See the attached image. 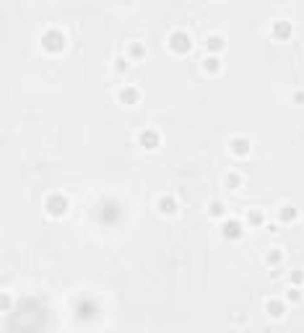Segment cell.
Listing matches in <instances>:
<instances>
[{"label": "cell", "mask_w": 304, "mask_h": 333, "mask_svg": "<svg viewBox=\"0 0 304 333\" xmlns=\"http://www.w3.org/2000/svg\"><path fill=\"white\" fill-rule=\"evenodd\" d=\"M226 185H229L232 190H234V187L239 185V177H237V175H229V180H226Z\"/></svg>", "instance_id": "ffe728a7"}, {"label": "cell", "mask_w": 304, "mask_h": 333, "mask_svg": "<svg viewBox=\"0 0 304 333\" xmlns=\"http://www.w3.org/2000/svg\"><path fill=\"white\" fill-rule=\"evenodd\" d=\"M232 154L234 156H247L250 154V141L247 138H232Z\"/></svg>", "instance_id": "7c38bea8"}, {"label": "cell", "mask_w": 304, "mask_h": 333, "mask_svg": "<svg viewBox=\"0 0 304 333\" xmlns=\"http://www.w3.org/2000/svg\"><path fill=\"white\" fill-rule=\"evenodd\" d=\"M268 260H270V263H276V260H281V253H270V255H268Z\"/></svg>", "instance_id": "603a6c76"}, {"label": "cell", "mask_w": 304, "mask_h": 333, "mask_svg": "<svg viewBox=\"0 0 304 333\" xmlns=\"http://www.w3.org/2000/svg\"><path fill=\"white\" fill-rule=\"evenodd\" d=\"M146 57V44L143 42H130L127 44V60H143Z\"/></svg>", "instance_id": "30bf717a"}, {"label": "cell", "mask_w": 304, "mask_h": 333, "mask_svg": "<svg viewBox=\"0 0 304 333\" xmlns=\"http://www.w3.org/2000/svg\"><path fill=\"white\" fill-rule=\"evenodd\" d=\"M75 317L83 323H91V320H96V315H99V305L94 299H89V297H81L78 302H75Z\"/></svg>", "instance_id": "7a4b0ae2"}, {"label": "cell", "mask_w": 304, "mask_h": 333, "mask_svg": "<svg viewBox=\"0 0 304 333\" xmlns=\"http://www.w3.org/2000/svg\"><path fill=\"white\" fill-rule=\"evenodd\" d=\"M44 208H47V214H52V216H63L65 211H68L65 195H63V193H52V195H47V203H44Z\"/></svg>", "instance_id": "5b68a950"}, {"label": "cell", "mask_w": 304, "mask_h": 333, "mask_svg": "<svg viewBox=\"0 0 304 333\" xmlns=\"http://www.w3.org/2000/svg\"><path fill=\"white\" fill-rule=\"evenodd\" d=\"M242 232H245V226H242L239 219H229V222H224V226H221V234L226 240H239Z\"/></svg>", "instance_id": "8992f818"}, {"label": "cell", "mask_w": 304, "mask_h": 333, "mask_svg": "<svg viewBox=\"0 0 304 333\" xmlns=\"http://www.w3.org/2000/svg\"><path fill=\"white\" fill-rule=\"evenodd\" d=\"M159 141H161V138H159V133H154V130H146V133H143L141 135V143H143V148H156L159 146Z\"/></svg>", "instance_id": "4fadbf2b"}, {"label": "cell", "mask_w": 304, "mask_h": 333, "mask_svg": "<svg viewBox=\"0 0 304 333\" xmlns=\"http://www.w3.org/2000/svg\"><path fill=\"white\" fill-rule=\"evenodd\" d=\"M291 281H294V284H299V281H304V276L299 274V271H296V274H291Z\"/></svg>", "instance_id": "7402d4cb"}, {"label": "cell", "mask_w": 304, "mask_h": 333, "mask_svg": "<svg viewBox=\"0 0 304 333\" xmlns=\"http://www.w3.org/2000/svg\"><path fill=\"white\" fill-rule=\"evenodd\" d=\"M250 219H252V222H255V224H260V222H263V216H260V214H257V211H252V214H250Z\"/></svg>", "instance_id": "44dd1931"}, {"label": "cell", "mask_w": 304, "mask_h": 333, "mask_svg": "<svg viewBox=\"0 0 304 333\" xmlns=\"http://www.w3.org/2000/svg\"><path fill=\"white\" fill-rule=\"evenodd\" d=\"M299 297H302V289H296V286H294V289H288V299H291V302H296Z\"/></svg>", "instance_id": "d6986e66"}, {"label": "cell", "mask_w": 304, "mask_h": 333, "mask_svg": "<svg viewBox=\"0 0 304 333\" xmlns=\"http://www.w3.org/2000/svg\"><path fill=\"white\" fill-rule=\"evenodd\" d=\"M127 63H130L127 57H117L115 60V68H117V71H127Z\"/></svg>", "instance_id": "ac0fdd59"}, {"label": "cell", "mask_w": 304, "mask_h": 333, "mask_svg": "<svg viewBox=\"0 0 304 333\" xmlns=\"http://www.w3.org/2000/svg\"><path fill=\"white\" fill-rule=\"evenodd\" d=\"M120 99L125 104H133V102L141 99V94H138V89H123V92H120Z\"/></svg>", "instance_id": "9a60e30c"}, {"label": "cell", "mask_w": 304, "mask_h": 333, "mask_svg": "<svg viewBox=\"0 0 304 333\" xmlns=\"http://www.w3.org/2000/svg\"><path fill=\"white\" fill-rule=\"evenodd\" d=\"M208 214L214 216V219H216V216H224V203H221V201H211Z\"/></svg>", "instance_id": "2e32d148"}, {"label": "cell", "mask_w": 304, "mask_h": 333, "mask_svg": "<svg viewBox=\"0 0 304 333\" xmlns=\"http://www.w3.org/2000/svg\"><path fill=\"white\" fill-rule=\"evenodd\" d=\"M278 216H281V222H291V219L296 216V211H294V206H284Z\"/></svg>", "instance_id": "e0dca14e"}, {"label": "cell", "mask_w": 304, "mask_h": 333, "mask_svg": "<svg viewBox=\"0 0 304 333\" xmlns=\"http://www.w3.org/2000/svg\"><path fill=\"white\" fill-rule=\"evenodd\" d=\"M169 47L174 52H179V55H185V52L193 47V42H190V34L182 32V29H174V32L169 34Z\"/></svg>", "instance_id": "277c9868"}, {"label": "cell", "mask_w": 304, "mask_h": 333, "mask_svg": "<svg viewBox=\"0 0 304 333\" xmlns=\"http://www.w3.org/2000/svg\"><path fill=\"white\" fill-rule=\"evenodd\" d=\"M226 47V39L221 34H208V39H206V50L211 52V55H216V52H221Z\"/></svg>", "instance_id": "ba28073f"}, {"label": "cell", "mask_w": 304, "mask_h": 333, "mask_svg": "<svg viewBox=\"0 0 304 333\" xmlns=\"http://www.w3.org/2000/svg\"><path fill=\"white\" fill-rule=\"evenodd\" d=\"M42 47L47 50V52H60V50L65 47L63 32H60V29H55V26H50L47 32L42 34Z\"/></svg>", "instance_id": "3957f363"}, {"label": "cell", "mask_w": 304, "mask_h": 333, "mask_svg": "<svg viewBox=\"0 0 304 333\" xmlns=\"http://www.w3.org/2000/svg\"><path fill=\"white\" fill-rule=\"evenodd\" d=\"M156 206L161 214H174V211H177V201H174L172 195H161V198L156 201Z\"/></svg>", "instance_id": "8fae6325"}, {"label": "cell", "mask_w": 304, "mask_h": 333, "mask_svg": "<svg viewBox=\"0 0 304 333\" xmlns=\"http://www.w3.org/2000/svg\"><path fill=\"white\" fill-rule=\"evenodd\" d=\"M294 102H304V92H296L294 94Z\"/></svg>", "instance_id": "cb8c5ba5"}, {"label": "cell", "mask_w": 304, "mask_h": 333, "mask_svg": "<svg viewBox=\"0 0 304 333\" xmlns=\"http://www.w3.org/2000/svg\"><path fill=\"white\" fill-rule=\"evenodd\" d=\"M273 37H278V39H288V37H291V21H286V18L273 21Z\"/></svg>", "instance_id": "52a82bcc"}, {"label": "cell", "mask_w": 304, "mask_h": 333, "mask_svg": "<svg viewBox=\"0 0 304 333\" xmlns=\"http://www.w3.org/2000/svg\"><path fill=\"white\" fill-rule=\"evenodd\" d=\"M265 310H268L273 317H284L286 315V302L284 299H268L265 302Z\"/></svg>", "instance_id": "9c48e42d"}, {"label": "cell", "mask_w": 304, "mask_h": 333, "mask_svg": "<svg viewBox=\"0 0 304 333\" xmlns=\"http://www.w3.org/2000/svg\"><path fill=\"white\" fill-rule=\"evenodd\" d=\"M203 71H208V73H218V71H221V60H218L216 55H208L206 60H203Z\"/></svg>", "instance_id": "5bb4252c"}, {"label": "cell", "mask_w": 304, "mask_h": 333, "mask_svg": "<svg viewBox=\"0 0 304 333\" xmlns=\"http://www.w3.org/2000/svg\"><path fill=\"white\" fill-rule=\"evenodd\" d=\"M120 219H123V206L115 198H104L96 206V222L102 226H115Z\"/></svg>", "instance_id": "6da1fadb"}]
</instances>
